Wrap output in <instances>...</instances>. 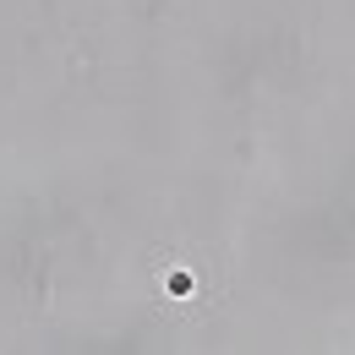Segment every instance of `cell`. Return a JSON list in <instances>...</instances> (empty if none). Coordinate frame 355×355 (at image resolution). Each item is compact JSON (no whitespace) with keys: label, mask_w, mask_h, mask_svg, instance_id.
I'll return each instance as SVG.
<instances>
[{"label":"cell","mask_w":355,"mask_h":355,"mask_svg":"<svg viewBox=\"0 0 355 355\" xmlns=\"http://www.w3.org/2000/svg\"><path fill=\"white\" fill-rule=\"evenodd\" d=\"M164 290H170V295H191V273H186V268H175V273L164 279Z\"/></svg>","instance_id":"obj_1"}]
</instances>
